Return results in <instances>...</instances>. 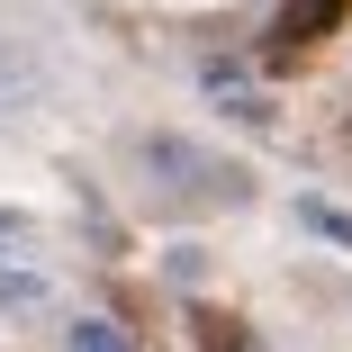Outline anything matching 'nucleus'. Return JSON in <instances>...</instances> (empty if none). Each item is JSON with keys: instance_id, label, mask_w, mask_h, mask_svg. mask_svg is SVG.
I'll return each instance as SVG.
<instances>
[{"instance_id": "nucleus-3", "label": "nucleus", "mask_w": 352, "mask_h": 352, "mask_svg": "<svg viewBox=\"0 0 352 352\" xmlns=\"http://www.w3.org/2000/svg\"><path fill=\"white\" fill-rule=\"evenodd\" d=\"M73 352H126V325H109V316H82V325H73Z\"/></svg>"}, {"instance_id": "nucleus-1", "label": "nucleus", "mask_w": 352, "mask_h": 352, "mask_svg": "<svg viewBox=\"0 0 352 352\" xmlns=\"http://www.w3.org/2000/svg\"><path fill=\"white\" fill-rule=\"evenodd\" d=\"M45 298H54V289H45L36 271H0V316H36Z\"/></svg>"}, {"instance_id": "nucleus-4", "label": "nucleus", "mask_w": 352, "mask_h": 352, "mask_svg": "<svg viewBox=\"0 0 352 352\" xmlns=\"http://www.w3.org/2000/svg\"><path fill=\"white\" fill-rule=\"evenodd\" d=\"M28 235H36V226L19 217V208H0V253H28Z\"/></svg>"}, {"instance_id": "nucleus-2", "label": "nucleus", "mask_w": 352, "mask_h": 352, "mask_svg": "<svg viewBox=\"0 0 352 352\" xmlns=\"http://www.w3.org/2000/svg\"><path fill=\"white\" fill-rule=\"evenodd\" d=\"M298 226H316L325 244H352V208H334V199H298Z\"/></svg>"}]
</instances>
